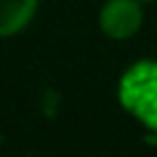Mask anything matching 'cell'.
I'll return each mask as SVG.
<instances>
[{
    "mask_svg": "<svg viewBox=\"0 0 157 157\" xmlns=\"http://www.w3.org/2000/svg\"><path fill=\"white\" fill-rule=\"evenodd\" d=\"M121 105L157 138V60L131 65L118 82Z\"/></svg>",
    "mask_w": 157,
    "mask_h": 157,
    "instance_id": "1",
    "label": "cell"
},
{
    "mask_svg": "<svg viewBox=\"0 0 157 157\" xmlns=\"http://www.w3.org/2000/svg\"><path fill=\"white\" fill-rule=\"evenodd\" d=\"M101 30L116 41L133 37L142 26V2L140 0H108L99 11Z\"/></svg>",
    "mask_w": 157,
    "mask_h": 157,
    "instance_id": "2",
    "label": "cell"
},
{
    "mask_svg": "<svg viewBox=\"0 0 157 157\" xmlns=\"http://www.w3.org/2000/svg\"><path fill=\"white\" fill-rule=\"evenodd\" d=\"M39 0H0V37L22 33L35 17Z\"/></svg>",
    "mask_w": 157,
    "mask_h": 157,
    "instance_id": "3",
    "label": "cell"
},
{
    "mask_svg": "<svg viewBox=\"0 0 157 157\" xmlns=\"http://www.w3.org/2000/svg\"><path fill=\"white\" fill-rule=\"evenodd\" d=\"M140 2H153V0H140Z\"/></svg>",
    "mask_w": 157,
    "mask_h": 157,
    "instance_id": "4",
    "label": "cell"
}]
</instances>
